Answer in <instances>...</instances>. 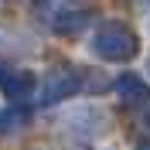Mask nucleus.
Masks as SVG:
<instances>
[{
	"mask_svg": "<svg viewBox=\"0 0 150 150\" xmlns=\"http://www.w3.org/2000/svg\"><path fill=\"white\" fill-rule=\"evenodd\" d=\"M99 51L120 58V55H130L133 48H130V38L126 34H120V31H103V34H99Z\"/></svg>",
	"mask_w": 150,
	"mask_h": 150,
	"instance_id": "obj_1",
	"label": "nucleus"
}]
</instances>
